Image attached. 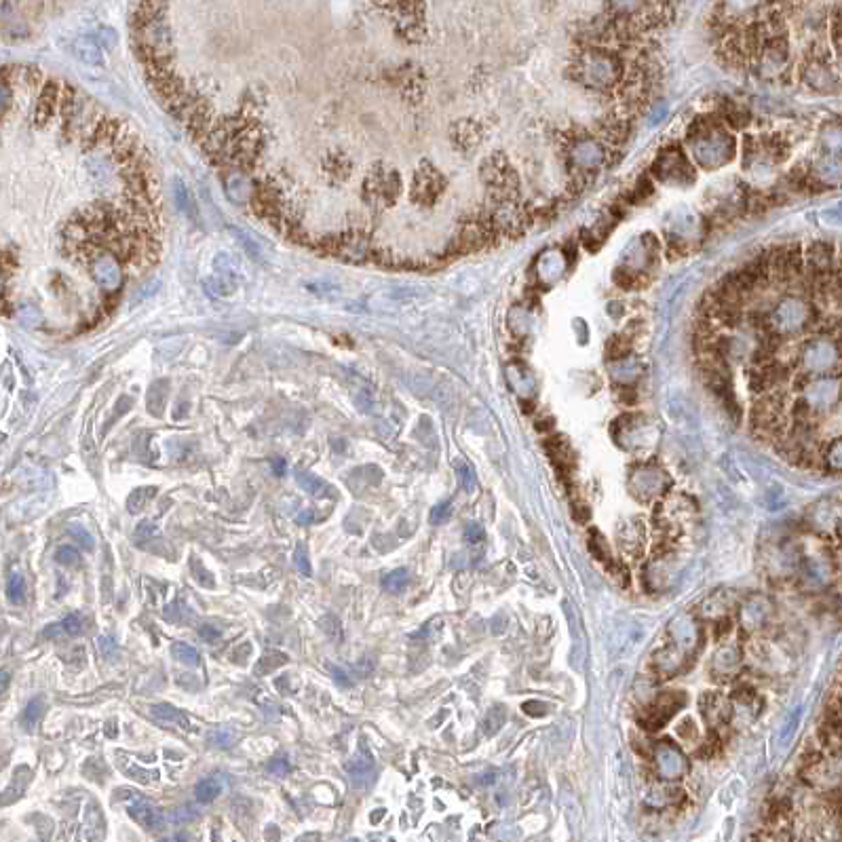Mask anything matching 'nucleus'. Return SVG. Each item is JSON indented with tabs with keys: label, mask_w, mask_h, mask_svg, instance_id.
<instances>
[{
	"label": "nucleus",
	"mask_w": 842,
	"mask_h": 842,
	"mask_svg": "<svg viewBox=\"0 0 842 842\" xmlns=\"http://www.w3.org/2000/svg\"><path fill=\"white\" fill-rule=\"evenodd\" d=\"M589 547H591V553L599 560V562H608L610 560V547H608V543H606V538H604V534L602 532H597V530H593L591 532V538H589Z\"/></svg>",
	"instance_id": "36"
},
{
	"label": "nucleus",
	"mask_w": 842,
	"mask_h": 842,
	"mask_svg": "<svg viewBox=\"0 0 842 842\" xmlns=\"http://www.w3.org/2000/svg\"><path fill=\"white\" fill-rule=\"evenodd\" d=\"M731 608V599H729V595L724 593V591H720V593H714V595H709L703 604H701V610H703V614L705 616H709V619H718V616H722L724 619V614H726V610Z\"/></svg>",
	"instance_id": "25"
},
{
	"label": "nucleus",
	"mask_w": 842,
	"mask_h": 842,
	"mask_svg": "<svg viewBox=\"0 0 842 842\" xmlns=\"http://www.w3.org/2000/svg\"><path fill=\"white\" fill-rule=\"evenodd\" d=\"M619 543H621V551L627 558H638L642 553V545H644V532L640 528L638 521H627L619 528Z\"/></svg>",
	"instance_id": "17"
},
{
	"label": "nucleus",
	"mask_w": 842,
	"mask_h": 842,
	"mask_svg": "<svg viewBox=\"0 0 842 842\" xmlns=\"http://www.w3.org/2000/svg\"><path fill=\"white\" fill-rule=\"evenodd\" d=\"M798 722H800V709H794V711L785 718V722L781 724V729H779V737H777L779 748H787V743L794 739V735H796V731H798Z\"/></svg>",
	"instance_id": "31"
},
{
	"label": "nucleus",
	"mask_w": 842,
	"mask_h": 842,
	"mask_svg": "<svg viewBox=\"0 0 842 842\" xmlns=\"http://www.w3.org/2000/svg\"><path fill=\"white\" fill-rule=\"evenodd\" d=\"M452 511H454V509H452V503H450V501H443V503H439V505L431 511V524H435V526H439V524H445V521L450 519Z\"/></svg>",
	"instance_id": "45"
},
{
	"label": "nucleus",
	"mask_w": 842,
	"mask_h": 842,
	"mask_svg": "<svg viewBox=\"0 0 842 842\" xmlns=\"http://www.w3.org/2000/svg\"><path fill=\"white\" fill-rule=\"evenodd\" d=\"M55 562H57L60 566L74 568V566H79V562H81V553H79L74 547L64 545V547H60V549L55 551Z\"/></svg>",
	"instance_id": "37"
},
{
	"label": "nucleus",
	"mask_w": 842,
	"mask_h": 842,
	"mask_svg": "<svg viewBox=\"0 0 842 842\" xmlns=\"http://www.w3.org/2000/svg\"><path fill=\"white\" fill-rule=\"evenodd\" d=\"M171 655H173L175 661H179V663H184V665H190V667L199 665V661H201L196 648H192L190 644H184V642H175V644L171 646Z\"/></svg>",
	"instance_id": "34"
},
{
	"label": "nucleus",
	"mask_w": 842,
	"mask_h": 842,
	"mask_svg": "<svg viewBox=\"0 0 842 842\" xmlns=\"http://www.w3.org/2000/svg\"><path fill=\"white\" fill-rule=\"evenodd\" d=\"M97 650H99V655L106 661H114V657H116V644H114V640L110 636L97 638Z\"/></svg>",
	"instance_id": "46"
},
{
	"label": "nucleus",
	"mask_w": 842,
	"mask_h": 842,
	"mask_svg": "<svg viewBox=\"0 0 842 842\" xmlns=\"http://www.w3.org/2000/svg\"><path fill=\"white\" fill-rule=\"evenodd\" d=\"M233 743H235V735H233L231 731L220 729V731H214V733L209 735V746H214V748L228 750Z\"/></svg>",
	"instance_id": "42"
},
{
	"label": "nucleus",
	"mask_w": 842,
	"mask_h": 842,
	"mask_svg": "<svg viewBox=\"0 0 842 842\" xmlns=\"http://www.w3.org/2000/svg\"><path fill=\"white\" fill-rule=\"evenodd\" d=\"M670 486H672V477L661 467L655 465H640L629 475V492L642 503L663 499Z\"/></svg>",
	"instance_id": "4"
},
{
	"label": "nucleus",
	"mask_w": 842,
	"mask_h": 842,
	"mask_svg": "<svg viewBox=\"0 0 842 842\" xmlns=\"http://www.w3.org/2000/svg\"><path fill=\"white\" fill-rule=\"evenodd\" d=\"M289 770H292L289 762H287V760H283V758L270 762V766H268V772H272L275 777H285Z\"/></svg>",
	"instance_id": "51"
},
{
	"label": "nucleus",
	"mask_w": 842,
	"mask_h": 842,
	"mask_svg": "<svg viewBox=\"0 0 842 842\" xmlns=\"http://www.w3.org/2000/svg\"><path fill=\"white\" fill-rule=\"evenodd\" d=\"M9 104H11V89H9V81L4 79V83H2V112L4 114L9 110Z\"/></svg>",
	"instance_id": "57"
},
{
	"label": "nucleus",
	"mask_w": 842,
	"mask_h": 842,
	"mask_svg": "<svg viewBox=\"0 0 842 842\" xmlns=\"http://www.w3.org/2000/svg\"><path fill=\"white\" fill-rule=\"evenodd\" d=\"M173 196H175V203H177L179 211H182L190 222H199V207H196V201L192 199L190 190H188L179 179L173 182Z\"/></svg>",
	"instance_id": "22"
},
{
	"label": "nucleus",
	"mask_w": 842,
	"mask_h": 842,
	"mask_svg": "<svg viewBox=\"0 0 842 842\" xmlns=\"http://www.w3.org/2000/svg\"><path fill=\"white\" fill-rule=\"evenodd\" d=\"M153 716H155L157 720H161L163 724H175V726L188 729L186 716H184L182 711H177L175 707H171V705H155V707H153Z\"/></svg>",
	"instance_id": "29"
},
{
	"label": "nucleus",
	"mask_w": 842,
	"mask_h": 842,
	"mask_svg": "<svg viewBox=\"0 0 842 842\" xmlns=\"http://www.w3.org/2000/svg\"><path fill=\"white\" fill-rule=\"evenodd\" d=\"M114 43H116V36H114L112 30H101V32H99V45H101V49H104V47L110 49V47H114Z\"/></svg>",
	"instance_id": "54"
},
{
	"label": "nucleus",
	"mask_w": 842,
	"mask_h": 842,
	"mask_svg": "<svg viewBox=\"0 0 842 842\" xmlns=\"http://www.w3.org/2000/svg\"><path fill=\"white\" fill-rule=\"evenodd\" d=\"M699 646H701V627L694 614L682 612L674 616L667 627V644H663L653 659L657 675L672 677L686 670Z\"/></svg>",
	"instance_id": "1"
},
{
	"label": "nucleus",
	"mask_w": 842,
	"mask_h": 842,
	"mask_svg": "<svg viewBox=\"0 0 842 842\" xmlns=\"http://www.w3.org/2000/svg\"><path fill=\"white\" fill-rule=\"evenodd\" d=\"M334 680H336L338 686H342V688H348V686L353 684V682L348 680L346 672H344V670H340V667H336V670H334Z\"/></svg>",
	"instance_id": "56"
},
{
	"label": "nucleus",
	"mask_w": 842,
	"mask_h": 842,
	"mask_svg": "<svg viewBox=\"0 0 842 842\" xmlns=\"http://www.w3.org/2000/svg\"><path fill=\"white\" fill-rule=\"evenodd\" d=\"M826 462H828V467H830V469H834V471H842V439L834 441V443L828 448Z\"/></svg>",
	"instance_id": "43"
},
{
	"label": "nucleus",
	"mask_w": 842,
	"mask_h": 842,
	"mask_svg": "<svg viewBox=\"0 0 842 842\" xmlns=\"http://www.w3.org/2000/svg\"><path fill=\"white\" fill-rule=\"evenodd\" d=\"M741 661H743L741 648H739L737 644H724V646L718 648V653L714 655L711 674L716 675V677H720V680L731 677V675L737 674V670L741 667Z\"/></svg>",
	"instance_id": "14"
},
{
	"label": "nucleus",
	"mask_w": 842,
	"mask_h": 842,
	"mask_svg": "<svg viewBox=\"0 0 842 842\" xmlns=\"http://www.w3.org/2000/svg\"><path fill=\"white\" fill-rule=\"evenodd\" d=\"M408 583H410V572H408L406 568H397V570L389 572V575L382 579L384 589L391 591V593H401V591L408 587Z\"/></svg>",
	"instance_id": "32"
},
{
	"label": "nucleus",
	"mask_w": 842,
	"mask_h": 842,
	"mask_svg": "<svg viewBox=\"0 0 842 842\" xmlns=\"http://www.w3.org/2000/svg\"><path fill=\"white\" fill-rule=\"evenodd\" d=\"M441 190H443V177L428 163H424L416 171V179H414V186H412V196L419 203H433L439 196Z\"/></svg>",
	"instance_id": "11"
},
{
	"label": "nucleus",
	"mask_w": 842,
	"mask_h": 842,
	"mask_svg": "<svg viewBox=\"0 0 842 842\" xmlns=\"http://www.w3.org/2000/svg\"><path fill=\"white\" fill-rule=\"evenodd\" d=\"M294 564H296V570L300 572V575H304V577H311V572H313V568H311V562H309V553H306V547H298L296 549V555H294Z\"/></svg>",
	"instance_id": "44"
},
{
	"label": "nucleus",
	"mask_w": 842,
	"mask_h": 842,
	"mask_svg": "<svg viewBox=\"0 0 842 842\" xmlns=\"http://www.w3.org/2000/svg\"><path fill=\"white\" fill-rule=\"evenodd\" d=\"M800 363L807 372H830L838 363V344L830 338H815L802 348Z\"/></svg>",
	"instance_id": "6"
},
{
	"label": "nucleus",
	"mask_w": 842,
	"mask_h": 842,
	"mask_svg": "<svg viewBox=\"0 0 842 842\" xmlns=\"http://www.w3.org/2000/svg\"><path fill=\"white\" fill-rule=\"evenodd\" d=\"M802 79L804 83L817 91H836L838 89V79L834 70L830 68V62L821 60H809L807 66L802 68Z\"/></svg>",
	"instance_id": "12"
},
{
	"label": "nucleus",
	"mask_w": 842,
	"mask_h": 842,
	"mask_svg": "<svg viewBox=\"0 0 842 842\" xmlns=\"http://www.w3.org/2000/svg\"><path fill=\"white\" fill-rule=\"evenodd\" d=\"M815 177L817 184L826 186H838L842 182V163L838 159H824L815 167Z\"/></svg>",
	"instance_id": "23"
},
{
	"label": "nucleus",
	"mask_w": 842,
	"mask_h": 842,
	"mask_svg": "<svg viewBox=\"0 0 842 842\" xmlns=\"http://www.w3.org/2000/svg\"><path fill=\"white\" fill-rule=\"evenodd\" d=\"M272 469H275L277 475H283V473H285V460H283V458L275 460V462H272Z\"/></svg>",
	"instance_id": "58"
},
{
	"label": "nucleus",
	"mask_w": 842,
	"mask_h": 842,
	"mask_svg": "<svg viewBox=\"0 0 842 842\" xmlns=\"http://www.w3.org/2000/svg\"><path fill=\"white\" fill-rule=\"evenodd\" d=\"M313 521H315V513L311 509H304L296 515V524H300V526H311Z\"/></svg>",
	"instance_id": "55"
},
{
	"label": "nucleus",
	"mask_w": 842,
	"mask_h": 842,
	"mask_svg": "<svg viewBox=\"0 0 842 842\" xmlns=\"http://www.w3.org/2000/svg\"><path fill=\"white\" fill-rule=\"evenodd\" d=\"M382 813H384V811H376V815H374V817H372V821H374V824H376V821H378V819H380V817H382Z\"/></svg>",
	"instance_id": "61"
},
{
	"label": "nucleus",
	"mask_w": 842,
	"mask_h": 842,
	"mask_svg": "<svg viewBox=\"0 0 842 842\" xmlns=\"http://www.w3.org/2000/svg\"><path fill=\"white\" fill-rule=\"evenodd\" d=\"M55 106H57V84H45V89H43V93H40V97H38L36 110H34V121H36L38 127H43V125L53 116Z\"/></svg>",
	"instance_id": "19"
},
{
	"label": "nucleus",
	"mask_w": 842,
	"mask_h": 842,
	"mask_svg": "<svg viewBox=\"0 0 842 842\" xmlns=\"http://www.w3.org/2000/svg\"><path fill=\"white\" fill-rule=\"evenodd\" d=\"M127 811H129L131 819H135V821H138L142 828H146V830L157 832V830H161V828L165 826L163 813H161L157 807H153L148 800H144L140 794H133V802L127 807Z\"/></svg>",
	"instance_id": "13"
},
{
	"label": "nucleus",
	"mask_w": 842,
	"mask_h": 842,
	"mask_svg": "<svg viewBox=\"0 0 842 842\" xmlns=\"http://www.w3.org/2000/svg\"><path fill=\"white\" fill-rule=\"evenodd\" d=\"M91 272L95 277V281L106 287V289H114L121 283V268L116 264L114 257L106 255V253H97L91 262Z\"/></svg>",
	"instance_id": "15"
},
{
	"label": "nucleus",
	"mask_w": 842,
	"mask_h": 842,
	"mask_svg": "<svg viewBox=\"0 0 842 842\" xmlns=\"http://www.w3.org/2000/svg\"><path fill=\"white\" fill-rule=\"evenodd\" d=\"M575 68H577V79L593 89L619 87L627 72L623 60L614 51L602 47H593L581 53Z\"/></svg>",
	"instance_id": "2"
},
{
	"label": "nucleus",
	"mask_w": 842,
	"mask_h": 842,
	"mask_svg": "<svg viewBox=\"0 0 842 842\" xmlns=\"http://www.w3.org/2000/svg\"><path fill=\"white\" fill-rule=\"evenodd\" d=\"M484 538H486L484 526H480V524H475V521L467 524V528H465V541H467L469 545H477V543H482Z\"/></svg>",
	"instance_id": "47"
},
{
	"label": "nucleus",
	"mask_w": 842,
	"mask_h": 842,
	"mask_svg": "<svg viewBox=\"0 0 842 842\" xmlns=\"http://www.w3.org/2000/svg\"><path fill=\"white\" fill-rule=\"evenodd\" d=\"M231 233H233V237L239 241V245L243 248V252L248 253L252 260H262L264 257V253H262V245L253 239L250 233H245L243 228H239V226H233L231 228Z\"/></svg>",
	"instance_id": "30"
},
{
	"label": "nucleus",
	"mask_w": 842,
	"mask_h": 842,
	"mask_svg": "<svg viewBox=\"0 0 842 842\" xmlns=\"http://www.w3.org/2000/svg\"><path fill=\"white\" fill-rule=\"evenodd\" d=\"M199 636H201L205 642H218L220 636H222V631H220L218 627H214V625H203V627L199 629Z\"/></svg>",
	"instance_id": "52"
},
{
	"label": "nucleus",
	"mask_w": 842,
	"mask_h": 842,
	"mask_svg": "<svg viewBox=\"0 0 842 842\" xmlns=\"http://www.w3.org/2000/svg\"><path fill=\"white\" fill-rule=\"evenodd\" d=\"M346 770L350 775V783L355 787H365L370 785L374 777V758L365 750H359V754L346 764Z\"/></svg>",
	"instance_id": "16"
},
{
	"label": "nucleus",
	"mask_w": 842,
	"mask_h": 842,
	"mask_svg": "<svg viewBox=\"0 0 842 842\" xmlns=\"http://www.w3.org/2000/svg\"><path fill=\"white\" fill-rule=\"evenodd\" d=\"M841 382L836 378H821L815 382H809L802 387V404L813 412V410H828L830 406L836 404L841 395Z\"/></svg>",
	"instance_id": "8"
},
{
	"label": "nucleus",
	"mask_w": 842,
	"mask_h": 842,
	"mask_svg": "<svg viewBox=\"0 0 842 842\" xmlns=\"http://www.w3.org/2000/svg\"><path fill=\"white\" fill-rule=\"evenodd\" d=\"M694 515L697 505L686 494H665L657 505L655 521L667 538H677L692 528Z\"/></svg>",
	"instance_id": "3"
},
{
	"label": "nucleus",
	"mask_w": 842,
	"mask_h": 842,
	"mask_svg": "<svg viewBox=\"0 0 842 842\" xmlns=\"http://www.w3.org/2000/svg\"><path fill=\"white\" fill-rule=\"evenodd\" d=\"M45 697H36V699H32L28 705H26V709H23V714H21V726L26 729V731H34L36 726H38V722H40V718H43V714H45Z\"/></svg>",
	"instance_id": "26"
},
{
	"label": "nucleus",
	"mask_w": 842,
	"mask_h": 842,
	"mask_svg": "<svg viewBox=\"0 0 842 842\" xmlns=\"http://www.w3.org/2000/svg\"><path fill=\"white\" fill-rule=\"evenodd\" d=\"M458 477H460V484H462V488H465L467 492H473V490H475V473H473L471 467L462 465V467L458 469Z\"/></svg>",
	"instance_id": "48"
},
{
	"label": "nucleus",
	"mask_w": 842,
	"mask_h": 842,
	"mask_svg": "<svg viewBox=\"0 0 842 842\" xmlns=\"http://www.w3.org/2000/svg\"><path fill=\"white\" fill-rule=\"evenodd\" d=\"M355 399H357V408L361 412H372L374 410V399L370 397V393H359Z\"/></svg>",
	"instance_id": "53"
},
{
	"label": "nucleus",
	"mask_w": 842,
	"mask_h": 842,
	"mask_svg": "<svg viewBox=\"0 0 842 842\" xmlns=\"http://www.w3.org/2000/svg\"><path fill=\"white\" fill-rule=\"evenodd\" d=\"M205 283H207V285H205L207 292H211L216 298H226V296L235 294V289H237V281H235L233 277H224V275L209 277Z\"/></svg>",
	"instance_id": "28"
},
{
	"label": "nucleus",
	"mask_w": 842,
	"mask_h": 842,
	"mask_svg": "<svg viewBox=\"0 0 842 842\" xmlns=\"http://www.w3.org/2000/svg\"><path fill=\"white\" fill-rule=\"evenodd\" d=\"M6 597L13 604H17V606L26 604V581H23L21 575H13L11 577V581L6 585Z\"/></svg>",
	"instance_id": "35"
},
{
	"label": "nucleus",
	"mask_w": 842,
	"mask_h": 842,
	"mask_svg": "<svg viewBox=\"0 0 842 842\" xmlns=\"http://www.w3.org/2000/svg\"><path fill=\"white\" fill-rule=\"evenodd\" d=\"M72 51H74V55H77L83 64H87V66H101V64H104L101 45L95 43V40L89 38V36L79 38V40L74 43Z\"/></svg>",
	"instance_id": "21"
},
{
	"label": "nucleus",
	"mask_w": 842,
	"mask_h": 842,
	"mask_svg": "<svg viewBox=\"0 0 842 842\" xmlns=\"http://www.w3.org/2000/svg\"><path fill=\"white\" fill-rule=\"evenodd\" d=\"M163 842H188V841H186V836L177 834V836H171V838H167V841H163Z\"/></svg>",
	"instance_id": "59"
},
{
	"label": "nucleus",
	"mask_w": 842,
	"mask_h": 842,
	"mask_svg": "<svg viewBox=\"0 0 842 842\" xmlns=\"http://www.w3.org/2000/svg\"><path fill=\"white\" fill-rule=\"evenodd\" d=\"M503 722H505V714H503L501 709L490 711L488 718H486V733H497V731L501 729Z\"/></svg>",
	"instance_id": "50"
},
{
	"label": "nucleus",
	"mask_w": 842,
	"mask_h": 842,
	"mask_svg": "<svg viewBox=\"0 0 842 842\" xmlns=\"http://www.w3.org/2000/svg\"><path fill=\"white\" fill-rule=\"evenodd\" d=\"M220 794H222V783H220L218 779H214V777H207V779L199 781L196 787H194V796H196V800L203 802V804L214 802Z\"/></svg>",
	"instance_id": "27"
},
{
	"label": "nucleus",
	"mask_w": 842,
	"mask_h": 842,
	"mask_svg": "<svg viewBox=\"0 0 842 842\" xmlns=\"http://www.w3.org/2000/svg\"><path fill=\"white\" fill-rule=\"evenodd\" d=\"M296 480L311 497H323L328 492V484L323 480H319L317 475H313V473H298Z\"/></svg>",
	"instance_id": "33"
},
{
	"label": "nucleus",
	"mask_w": 842,
	"mask_h": 842,
	"mask_svg": "<svg viewBox=\"0 0 842 842\" xmlns=\"http://www.w3.org/2000/svg\"><path fill=\"white\" fill-rule=\"evenodd\" d=\"M772 616H775L772 599H770L768 595H762V593L750 595V597L743 602L741 610H739L741 627H743L746 633H752V636H754V633H762V631L770 625Z\"/></svg>",
	"instance_id": "7"
},
{
	"label": "nucleus",
	"mask_w": 842,
	"mask_h": 842,
	"mask_svg": "<svg viewBox=\"0 0 842 842\" xmlns=\"http://www.w3.org/2000/svg\"><path fill=\"white\" fill-rule=\"evenodd\" d=\"M830 36H832V47H834V53H836V57H838V64L842 66V13H836V15L832 17Z\"/></svg>",
	"instance_id": "39"
},
{
	"label": "nucleus",
	"mask_w": 842,
	"mask_h": 842,
	"mask_svg": "<svg viewBox=\"0 0 842 842\" xmlns=\"http://www.w3.org/2000/svg\"><path fill=\"white\" fill-rule=\"evenodd\" d=\"M655 768L661 781H677L688 772V758L670 743H657L655 748Z\"/></svg>",
	"instance_id": "9"
},
{
	"label": "nucleus",
	"mask_w": 842,
	"mask_h": 842,
	"mask_svg": "<svg viewBox=\"0 0 842 842\" xmlns=\"http://www.w3.org/2000/svg\"><path fill=\"white\" fill-rule=\"evenodd\" d=\"M682 792L672 785V781H663V783H655L648 787L646 792V804L655 807V809H663V807H672L675 802H680Z\"/></svg>",
	"instance_id": "18"
},
{
	"label": "nucleus",
	"mask_w": 842,
	"mask_h": 842,
	"mask_svg": "<svg viewBox=\"0 0 842 842\" xmlns=\"http://www.w3.org/2000/svg\"><path fill=\"white\" fill-rule=\"evenodd\" d=\"M6 686H9V674L4 672L2 674V690H6Z\"/></svg>",
	"instance_id": "60"
},
{
	"label": "nucleus",
	"mask_w": 842,
	"mask_h": 842,
	"mask_svg": "<svg viewBox=\"0 0 842 842\" xmlns=\"http://www.w3.org/2000/svg\"><path fill=\"white\" fill-rule=\"evenodd\" d=\"M701 709H703L707 724L714 731L724 729L733 722V703H731V699H726L718 692H707L701 699Z\"/></svg>",
	"instance_id": "10"
},
{
	"label": "nucleus",
	"mask_w": 842,
	"mask_h": 842,
	"mask_svg": "<svg viewBox=\"0 0 842 842\" xmlns=\"http://www.w3.org/2000/svg\"><path fill=\"white\" fill-rule=\"evenodd\" d=\"M642 636H644V631L640 629V625L627 621V623L619 629V633H616V638H614V644H612V648H616L614 655L631 653V650L638 646V642L642 640Z\"/></svg>",
	"instance_id": "20"
},
{
	"label": "nucleus",
	"mask_w": 842,
	"mask_h": 842,
	"mask_svg": "<svg viewBox=\"0 0 842 842\" xmlns=\"http://www.w3.org/2000/svg\"><path fill=\"white\" fill-rule=\"evenodd\" d=\"M60 625H62V631H64L66 636H79V633L83 631V616H81L79 612H72V614H68Z\"/></svg>",
	"instance_id": "41"
},
{
	"label": "nucleus",
	"mask_w": 842,
	"mask_h": 842,
	"mask_svg": "<svg viewBox=\"0 0 842 842\" xmlns=\"http://www.w3.org/2000/svg\"><path fill=\"white\" fill-rule=\"evenodd\" d=\"M346 842H361V841H357V838H353V841H346Z\"/></svg>",
	"instance_id": "62"
},
{
	"label": "nucleus",
	"mask_w": 842,
	"mask_h": 842,
	"mask_svg": "<svg viewBox=\"0 0 842 842\" xmlns=\"http://www.w3.org/2000/svg\"><path fill=\"white\" fill-rule=\"evenodd\" d=\"M686 703L684 692H661L657 699H653L640 714L638 722L646 729V731H659L663 729L672 718L675 716L677 709H682Z\"/></svg>",
	"instance_id": "5"
},
{
	"label": "nucleus",
	"mask_w": 842,
	"mask_h": 842,
	"mask_svg": "<svg viewBox=\"0 0 842 842\" xmlns=\"http://www.w3.org/2000/svg\"><path fill=\"white\" fill-rule=\"evenodd\" d=\"M159 534V530H157V526L153 524V521H142L138 528H135V538L138 541H150L153 536H157Z\"/></svg>",
	"instance_id": "49"
},
{
	"label": "nucleus",
	"mask_w": 842,
	"mask_h": 842,
	"mask_svg": "<svg viewBox=\"0 0 842 842\" xmlns=\"http://www.w3.org/2000/svg\"><path fill=\"white\" fill-rule=\"evenodd\" d=\"M155 492H157V488H140V490H135L131 497H129V501H127V505H129V511L131 513H138V511H142L144 509V505L155 497Z\"/></svg>",
	"instance_id": "38"
},
{
	"label": "nucleus",
	"mask_w": 842,
	"mask_h": 842,
	"mask_svg": "<svg viewBox=\"0 0 842 842\" xmlns=\"http://www.w3.org/2000/svg\"><path fill=\"white\" fill-rule=\"evenodd\" d=\"M68 534H70L72 538H77V541L83 545L87 551H93V547H95V538L89 534V530H87L84 526H81V524H70V528H68Z\"/></svg>",
	"instance_id": "40"
},
{
	"label": "nucleus",
	"mask_w": 842,
	"mask_h": 842,
	"mask_svg": "<svg viewBox=\"0 0 842 842\" xmlns=\"http://www.w3.org/2000/svg\"><path fill=\"white\" fill-rule=\"evenodd\" d=\"M167 380H157V382L150 387V391H148V412H150V414H155V416H161V414H163V408H165V401H167Z\"/></svg>",
	"instance_id": "24"
}]
</instances>
